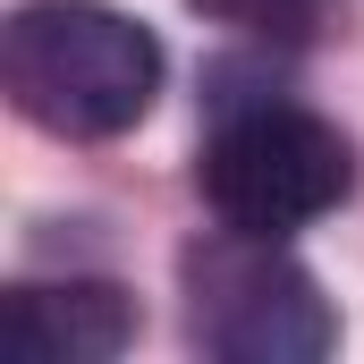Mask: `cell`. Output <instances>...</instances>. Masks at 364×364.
<instances>
[{
	"label": "cell",
	"instance_id": "cell-2",
	"mask_svg": "<svg viewBox=\"0 0 364 364\" xmlns=\"http://www.w3.org/2000/svg\"><path fill=\"white\" fill-rule=\"evenodd\" d=\"M186 331L220 364H322L339 348V314L272 229H212L178 255Z\"/></svg>",
	"mask_w": 364,
	"mask_h": 364
},
{
	"label": "cell",
	"instance_id": "cell-5",
	"mask_svg": "<svg viewBox=\"0 0 364 364\" xmlns=\"http://www.w3.org/2000/svg\"><path fill=\"white\" fill-rule=\"evenodd\" d=\"M186 9L229 34H255V43H314L331 26V0H186Z\"/></svg>",
	"mask_w": 364,
	"mask_h": 364
},
{
	"label": "cell",
	"instance_id": "cell-4",
	"mask_svg": "<svg viewBox=\"0 0 364 364\" xmlns=\"http://www.w3.org/2000/svg\"><path fill=\"white\" fill-rule=\"evenodd\" d=\"M144 314L119 279H17L9 288V348L26 364H110L136 348Z\"/></svg>",
	"mask_w": 364,
	"mask_h": 364
},
{
	"label": "cell",
	"instance_id": "cell-1",
	"mask_svg": "<svg viewBox=\"0 0 364 364\" xmlns=\"http://www.w3.org/2000/svg\"><path fill=\"white\" fill-rule=\"evenodd\" d=\"M0 85L43 136L110 144L153 110L161 43L110 0H17L0 26Z\"/></svg>",
	"mask_w": 364,
	"mask_h": 364
},
{
	"label": "cell",
	"instance_id": "cell-3",
	"mask_svg": "<svg viewBox=\"0 0 364 364\" xmlns=\"http://www.w3.org/2000/svg\"><path fill=\"white\" fill-rule=\"evenodd\" d=\"M195 186L220 220L288 237V229H305L356 195V144L296 102H255V110H229L212 127Z\"/></svg>",
	"mask_w": 364,
	"mask_h": 364
}]
</instances>
